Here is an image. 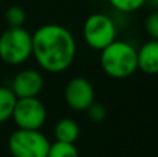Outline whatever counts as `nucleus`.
<instances>
[{"instance_id":"2","label":"nucleus","mask_w":158,"mask_h":157,"mask_svg":"<svg viewBox=\"0 0 158 157\" xmlns=\"http://www.w3.org/2000/svg\"><path fill=\"white\" fill-rule=\"evenodd\" d=\"M101 70L108 77L125 79L137 71V49L126 40L115 39L100 52Z\"/></svg>"},{"instance_id":"17","label":"nucleus","mask_w":158,"mask_h":157,"mask_svg":"<svg viewBox=\"0 0 158 157\" xmlns=\"http://www.w3.org/2000/svg\"><path fill=\"white\" fill-rule=\"evenodd\" d=\"M147 3H150L153 7H158V0H147Z\"/></svg>"},{"instance_id":"9","label":"nucleus","mask_w":158,"mask_h":157,"mask_svg":"<svg viewBox=\"0 0 158 157\" xmlns=\"http://www.w3.org/2000/svg\"><path fill=\"white\" fill-rule=\"evenodd\" d=\"M137 70L147 75H158V40L150 39L137 50Z\"/></svg>"},{"instance_id":"11","label":"nucleus","mask_w":158,"mask_h":157,"mask_svg":"<svg viewBox=\"0 0 158 157\" xmlns=\"http://www.w3.org/2000/svg\"><path fill=\"white\" fill-rule=\"evenodd\" d=\"M17 97L10 88L0 86V124L11 118Z\"/></svg>"},{"instance_id":"15","label":"nucleus","mask_w":158,"mask_h":157,"mask_svg":"<svg viewBox=\"0 0 158 157\" xmlns=\"http://www.w3.org/2000/svg\"><path fill=\"white\" fill-rule=\"evenodd\" d=\"M86 114L90 121L101 122V121H104L107 117V108H106V106L101 104V103L93 102L92 104L89 106V108L86 110Z\"/></svg>"},{"instance_id":"3","label":"nucleus","mask_w":158,"mask_h":157,"mask_svg":"<svg viewBox=\"0 0 158 157\" xmlns=\"http://www.w3.org/2000/svg\"><path fill=\"white\" fill-rule=\"evenodd\" d=\"M32 57V33L24 27H8L0 35V60L19 66Z\"/></svg>"},{"instance_id":"12","label":"nucleus","mask_w":158,"mask_h":157,"mask_svg":"<svg viewBox=\"0 0 158 157\" xmlns=\"http://www.w3.org/2000/svg\"><path fill=\"white\" fill-rule=\"evenodd\" d=\"M47 157H79V152L75 143L56 141L54 143H50Z\"/></svg>"},{"instance_id":"14","label":"nucleus","mask_w":158,"mask_h":157,"mask_svg":"<svg viewBox=\"0 0 158 157\" xmlns=\"http://www.w3.org/2000/svg\"><path fill=\"white\" fill-rule=\"evenodd\" d=\"M112 8L119 13H135L147 3V0H108Z\"/></svg>"},{"instance_id":"10","label":"nucleus","mask_w":158,"mask_h":157,"mask_svg":"<svg viewBox=\"0 0 158 157\" xmlns=\"http://www.w3.org/2000/svg\"><path fill=\"white\" fill-rule=\"evenodd\" d=\"M79 134H81V128L78 122L72 118H61L54 127L56 141L75 143L79 138Z\"/></svg>"},{"instance_id":"8","label":"nucleus","mask_w":158,"mask_h":157,"mask_svg":"<svg viewBox=\"0 0 158 157\" xmlns=\"http://www.w3.org/2000/svg\"><path fill=\"white\" fill-rule=\"evenodd\" d=\"M44 86V78L39 70L25 68L14 77L11 91L17 99L22 97H38Z\"/></svg>"},{"instance_id":"4","label":"nucleus","mask_w":158,"mask_h":157,"mask_svg":"<svg viewBox=\"0 0 158 157\" xmlns=\"http://www.w3.org/2000/svg\"><path fill=\"white\" fill-rule=\"evenodd\" d=\"M117 24L104 13H93L85 19L82 33L86 45L93 50L101 52L117 39Z\"/></svg>"},{"instance_id":"5","label":"nucleus","mask_w":158,"mask_h":157,"mask_svg":"<svg viewBox=\"0 0 158 157\" xmlns=\"http://www.w3.org/2000/svg\"><path fill=\"white\" fill-rule=\"evenodd\" d=\"M50 141L40 129L17 128L8 138V150L13 157H47Z\"/></svg>"},{"instance_id":"13","label":"nucleus","mask_w":158,"mask_h":157,"mask_svg":"<svg viewBox=\"0 0 158 157\" xmlns=\"http://www.w3.org/2000/svg\"><path fill=\"white\" fill-rule=\"evenodd\" d=\"M4 19L10 28L24 27L25 21H27V13L24 8L18 7V6H13V7L7 8V11L4 13Z\"/></svg>"},{"instance_id":"16","label":"nucleus","mask_w":158,"mask_h":157,"mask_svg":"<svg viewBox=\"0 0 158 157\" xmlns=\"http://www.w3.org/2000/svg\"><path fill=\"white\" fill-rule=\"evenodd\" d=\"M144 29L150 39H156L158 40V11L150 13L146 17L144 21Z\"/></svg>"},{"instance_id":"6","label":"nucleus","mask_w":158,"mask_h":157,"mask_svg":"<svg viewBox=\"0 0 158 157\" xmlns=\"http://www.w3.org/2000/svg\"><path fill=\"white\" fill-rule=\"evenodd\" d=\"M14 124L21 129H40L47 118L46 106L39 97L17 99L13 110Z\"/></svg>"},{"instance_id":"7","label":"nucleus","mask_w":158,"mask_h":157,"mask_svg":"<svg viewBox=\"0 0 158 157\" xmlns=\"http://www.w3.org/2000/svg\"><path fill=\"white\" fill-rule=\"evenodd\" d=\"M94 86L87 78L75 77L67 82L64 88V99L74 111H86L94 102Z\"/></svg>"},{"instance_id":"1","label":"nucleus","mask_w":158,"mask_h":157,"mask_svg":"<svg viewBox=\"0 0 158 157\" xmlns=\"http://www.w3.org/2000/svg\"><path fill=\"white\" fill-rule=\"evenodd\" d=\"M72 32L60 24H44L32 33V57L42 70L60 74L71 67L77 56Z\"/></svg>"}]
</instances>
